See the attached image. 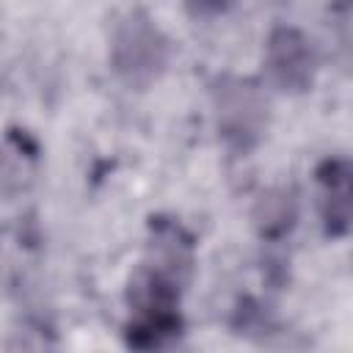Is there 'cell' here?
Here are the masks:
<instances>
[{
    "mask_svg": "<svg viewBox=\"0 0 353 353\" xmlns=\"http://www.w3.org/2000/svg\"><path fill=\"white\" fill-rule=\"evenodd\" d=\"M234 0H185L188 11L193 17H215V14H223Z\"/></svg>",
    "mask_w": 353,
    "mask_h": 353,
    "instance_id": "cell-9",
    "label": "cell"
},
{
    "mask_svg": "<svg viewBox=\"0 0 353 353\" xmlns=\"http://www.w3.org/2000/svg\"><path fill=\"white\" fill-rule=\"evenodd\" d=\"M254 226L262 240H281L298 221V199L292 188H270L254 204Z\"/></svg>",
    "mask_w": 353,
    "mask_h": 353,
    "instance_id": "cell-7",
    "label": "cell"
},
{
    "mask_svg": "<svg viewBox=\"0 0 353 353\" xmlns=\"http://www.w3.org/2000/svg\"><path fill=\"white\" fill-rule=\"evenodd\" d=\"M320 218L328 237H345L350 229V163L345 157H328L317 165Z\"/></svg>",
    "mask_w": 353,
    "mask_h": 353,
    "instance_id": "cell-6",
    "label": "cell"
},
{
    "mask_svg": "<svg viewBox=\"0 0 353 353\" xmlns=\"http://www.w3.org/2000/svg\"><path fill=\"white\" fill-rule=\"evenodd\" d=\"M182 334V317L176 312H146V314H132V320L124 328V342L138 350H154L176 342Z\"/></svg>",
    "mask_w": 353,
    "mask_h": 353,
    "instance_id": "cell-8",
    "label": "cell"
},
{
    "mask_svg": "<svg viewBox=\"0 0 353 353\" xmlns=\"http://www.w3.org/2000/svg\"><path fill=\"white\" fill-rule=\"evenodd\" d=\"M212 110L218 135L237 154L251 152L268 132L270 105L262 85L251 77H218L212 83Z\"/></svg>",
    "mask_w": 353,
    "mask_h": 353,
    "instance_id": "cell-2",
    "label": "cell"
},
{
    "mask_svg": "<svg viewBox=\"0 0 353 353\" xmlns=\"http://www.w3.org/2000/svg\"><path fill=\"white\" fill-rule=\"evenodd\" d=\"M110 69L130 88H149L168 66L171 41L143 8H127L110 28Z\"/></svg>",
    "mask_w": 353,
    "mask_h": 353,
    "instance_id": "cell-1",
    "label": "cell"
},
{
    "mask_svg": "<svg viewBox=\"0 0 353 353\" xmlns=\"http://www.w3.org/2000/svg\"><path fill=\"white\" fill-rule=\"evenodd\" d=\"M39 141L22 127H8L0 135V193L8 199L28 193L39 176Z\"/></svg>",
    "mask_w": 353,
    "mask_h": 353,
    "instance_id": "cell-5",
    "label": "cell"
},
{
    "mask_svg": "<svg viewBox=\"0 0 353 353\" xmlns=\"http://www.w3.org/2000/svg\"><path fill=\"white\" fill-rule=\"evenodd\" d=\"M265 72L279 91L287 94L309 91L317 74V50L312 39L290 25L273 28L265 41Z\"/></svg>",
    "mask_w": 353,
    "mask_h": 353,
    "instance_id": "cell-3",
    "label": "cell"
},
{
    "mask_svg": "<svg viewBox=\"0 0 353 353\" xmlns=\"http://www.w3.org/2000/svg\"><path fill=\"white\" fill-rule=\"evenodd\" d=\"M193 265H196V245L190 232L174 218H163V215L152 218L146 254L138 268H143L146 273L163 279L176 290H185L190 284Z\"/></svg>",
    "mask_w": 353,
    "mask_h": 353,
    "instance_id": "cell-4",
    "label": "cell"
}]
</instances>
